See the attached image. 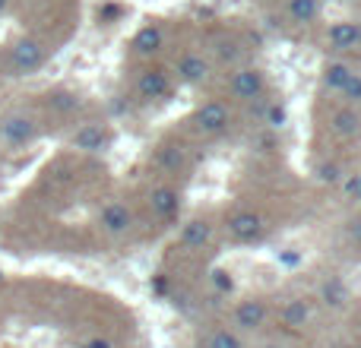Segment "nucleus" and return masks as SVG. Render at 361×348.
I'll list each match as a JSON object with an SVG mask.
<instances>
[{
  "instance_id": "1",
  "label": "nucleus",
  "mask_w": 361,
  "mask_h": 348,
  "mask_svg": "<svg viewBox=\"0 0 361 348\" xmlns=\"http://www.w3.org/2000/svg\"><path fill=\"white\" fill-rule=\"evenodd\" d=\"M38 137V120L32 118V114H6L4 120H0V139H4L6 146H29L32 139Z\"/></svg>"
},
{
  "instance_id": "2",
  "label": "nucleus",
  "mask_w": 361,
  "mask_h": 348,
  "mask_svg": "<svg viewBox=\"0 0 361 348\" xmlns=\"http://www.w3.org/2000/svg\"><path fill=\"white\" fill-rule=\"evenodd\" d=\"M44 63V44L38 38H19L10 48V70L16 76H25Z\"/></svg>"
},
{
  "instance_id": "3",
  "label": "nucleus",
  "mask_w": 361,
  "mask_h": 348,
  "mask_svg": "<svg viewBox=\"0 0 361 348\" xmlns=\"http://www.w3.org/2000/svg\"><path fill=\"white\" fill-rule=\"evenodd\" d=\"M263 86H267V82H263V73H260V70H254V67L235 70V73H231V80H228V92H231V99H238V101L260 99Z\"/></svg>"
},
{
  "instance_id": "4",
  "label": "nucleus",
  "mask_w": 361,
  "mask_h": 348,
  "mask_svg": "<svg viewBox=\"0 0 361 348\" xmlns=\"http://www.w3.org/2000/svg\"><path fill=\"white\" fill-rule=\"evenodd\" d=\"M99 225H102V231H105L108 237H124L127 231L133 228V212H130V206L127 203H108L105 209H102V216H99Z\"/></svg>"
},
{
  "instance_id": "5",
  "label": "nucleus",
  "mask_w": 361,
  "mask_h": 348,
  "mask_svg": "<svg viewBox=\"0 0 361 348\" xmlns=\"http://www.w3.org/2000/svg\"><path fill=\"white\" fill-rule=\"evenodd\" d=\"M193 124H197L200 133H206V137H216V133H222L225 127L231 124L228 105H225V101H206V105L197 111Z\"/></svg>"
},
{
  "instance_id": "6",
  "label": "nucleus",
  "mask_w": 361,
  "mask_h": 348,
  "mask_svg": "<svg viewBox=\"0 0 361 348\" xmlns=\"http://www.w3.org/2000/svg\"><path fill=\"white\" fill-rule=\"evenodd\" d=\"M267 317H269V307L257 298H247L235 307L231 323H235V330H241V333H257L263 323H267Z\"/></svg>"
},
{
  "instance_id": "7",
  "label": "nucleus",
  "mask_w": 361,
  "mask_h": 348,
  "mask_svg": "<svg viewBox=\"0 0 361 348\" xmlns=\"http://www.w3.org/2000/svg\"><path fill=\"white\" fill-rule=\"evenodd\" d=\"M137 92H140V99H146V101L169 99V95H171L169 73H165V70H146V73L137 80Z\"/></svg>"
},
{
  "instance_id": "8",
  "label": "nucleus",
  "mask_w": 361,
  "mask_h": 348,
  "mask_svg": "<svg viewBox=\"0 0 361 348\" xmlns=\"http://www.w3.org/2000/svg\"><path fill=\"white\" fill-rule=\"evenodd\" d=\"M228 231L238 241H254L263 231V218L257 216V212H235V216L228 218Z\"/></svg>"
},
{
  "instance_id": "9",
  "label": "nucleus",
  "mask_w": 361,
  "mask_h": 348,
  "mask_svg": "<svg viewBox=\"0 0 361 348\" xmlns=\"http://www.w3.org/2000/svg\"><path fill=\"white\" fill-rule=\"evenodd\" d=\"M178 76H180V82H187V86H203V82L209 80V63H206L200 54H184L178 61Z\"/></svg>"
},
{
  "instance_id": "10",
  "label": "nucleus",
  "mask_w": 361,
  "mask_h": 348,
  "mask_svg": "<svg viewBox=\"0 0 361 348\" xmlns=\"http://www.w3.org/2000/svg\"><path fill=\"white\" fill-rule=\"evenodd\" d=\"M73 146L82 152H102L108 146V130L102 124H86L73 133Z\"/></svg>"
},
{
  "instance_id": "11",
  "label": "nucleus",
  "mask_w": 361,
  "mask_h": 348,
  "mask_svg": "<svg viewBox=\"0 0 361 348\" xmlns=\"http://www.w3.org/2000/svg\"><path fill=\"white\" fill-rule=\"evenodd\" d=\"M149 206H152V212H156L159 218H171L178 212V206H180V197H178V190L175 187H156V190L149 193Z\"/></svg>"
},
{
  "instance_id": "12",
  "label": "nucleus",
  "mask_w": 361,
  "mask_h": 348,
  "mask_svg": "<svg viewBox=\"0 0 361 348\" xmlns=\"http://www.w3.org/2000/svg\"><path fill=\"white\" fill-rule=\"evenodd\" d=\"M326 38H330V44L333 48H358V42H361V29H358V23H333L330 25V32H326Z\"/></svg>"
},
{
  "instance_id": "13",
  "label": "nucleus",
  "mask_w": 361,
  "mask_h": 348,
  "mask_svg": "<svg viewBox=\"0 0 361 348\" xmlns=\"http://www.w3.org/2000/svg\"><path fill=\"white\" fill-rule=\"evenodd\" d=\"M352 76H355V70L343 61H333L324 67V82H326V89H333V92H343V89L349 86Z\"/></svg>"
},
{
  "instance_id": "14",
  "label": "nucleus",
  "mask_w": 361,
  "mask_h": 348,
  "mask_svg": "<svg viewBox=\"0 0 361 348\" xmlns=\"http://www.w3.org/2000/svg\"><path fill=\"white\" fill-rule=\"evenodd\" d=\"M165 35L159 25H143V29L133 35V48H137V54H156L159 48H162Z\"/></svg>"
},
{
  "instance_id": "15",
  "label": "nucleus",
  "mask_w": 361,
  "mask_h": 348,
  "mask_svg": "<svg viewBox=\"0 0 361 348\" xmlns=\"http://www.w3.org/2000/svg\"><path fill=\"white\" fill-rule=\"evenodd\" d=\"M286 13L292 23H311V19H317V13H320V0H288Z\"/></svg>"
},
{
  "instance_id": "16",
  "label": "nucleus",
  "mask_w": 361,
  "mask_h": 348,
  "mask_svg": "<svg viewBox=\"0 0 361 348\" xmlns=\"http://www.w3.org/2000/svg\"><path fill=\"white\" fill-rule=\"evenodd\" d=\"M333 130H336L339 137H355L361 130V118L352 111V108H343V111L333 114Z\"/></svg>"
},
{
  "instance_id": "17",
  "label": "nucleus",
  "mask_w": 361,
  "mask_h": 348,
  "mask_svg": "<svg viewBox=\"0 0 361 348\" xmlns=\"http://www.w3.org/2000/svg\"><path fill=\"white\" fill-rule=\"evenodd\" d=\"M206 241H209V225H206L203 218H197V222L180 228V244H187V247H203Z\"/></svg>"
},
{
  "instance_id": "18",
  "label": "nucleus",
  "mask_w": 361,
  "mask_h": 348,
  "mask_svg": "<svg viewBox=\"0 0 361 348\" xmlns=\"http://www.w3.org/2000/svg\"><path fill=\"white\" fill-rule=\"evenodd\" d=\"M320 298H324L326 307H343L345 298H349V288H345L339 279H330L324 288H320Z\"/></svg>"
},
{
  "instance_id": "19",
  "label": "nucleus",
  "mask_w": 361,
  "mask_h": 348,
  "mask_svg": "<svg viewBox=\"0 0 361 348\" xmlns=\"http://www.w3.org/2000/svg\"><path fill=\"white\" fill-rule=\"evenodd\" d=\"M307 317H311V311H307L305 301H288L286 311H282V323L286 326H305Z\"/></svg>"
},
{
  "instance_id": "20",
  "label": "nucleus",
  "mask_w": 361,
  "mask_h": 348,
  "mask_svg": "<svg viewBox=\"0 0 361 348\" xmlns=\"http://www.w3.org/2000/svg\"><path fill=\"white\" fill-rule=\"evenodd\" d=\"M206 345H209V348H244L241 336H238L235 330H216Z\"/></svg>"
},
{
  "instance_id": "21",
  "label": "nucleus",
  "mask_w": 361,
  "mask_h": 348,
  "mask_svg": "<svg viewBox=\"0 0 361 348\" xmlns=\"http://www.w3.org/2000/svg\"><path fill=\"white\" fill-rule=\"evenodd\" d=\"M216 54H219V61H235V57H241V48H238V42L235 38H219L216 42Z\"/></svg>"
},
{
  "instance_id": "22",
  "label": "nucleus",
  "mask_w": 361,
  "mask_h": 348,
  "mask_svg": "<svg viewBox=\"0 0 361 348\" xmlns=\"http://www.w3.org/2000/svg\"><path fill=\"white\" fill-rule=\"evenodd\" d=\"M339 95H343V99L349 101V105H361V73L352 76V80H349V86H345Z\"/></svg>"
},
{
  "instance_id": "23",
  "label": "nucleus",
  "mask_w": 361,
  "mask_h": 348,
  "mask_svg": "<svg viewBox=\"0 0 361 348\" xmlns=\"http://www.w3.org/2000/svg\"><path fill=\"white\" fill-rule=\"evenodd\" d=\"M317 180H324V184H336V180H343V168H339L336 162H326L317 168Z\"/></svg>"
},
{
  "instance_id": "24",
  "label": "nucleus",
  "mask_w": 361,
  "mask_h": 348,
  "mask_svg": "<svg viewBox=\"0 0 361 348\" xmlns=\"http://www.w3.org/2000/svg\"><path fill=\"white\" fill-rule=\"evenodd\" d=\"M159 165H165V168H178V165H180V149H175V146H165V149L159 152Z\"/></svg>"
},
{
  "instance_id": "25",
  "label": "nucleus",
  "mask_w": 361,
  "mask_h": 348,
  "mask_svg": "<svg viewBox=\"0 0 361 348\" xmlns=\"http://www.w3.org/2000/svg\"><path fill=\"white\" fill-rule=\"evenodd\" d=\"M51 105H54L57 111H73L80 101H76L73 95H63V92H61V95H54V99H51Z\"/></svg>"
},
{
  "instance_id": "26",
  "label": "nucleus",
  "mask_w": 361,
  "mask_h": 348,
  "mask_svg": "<svg viewBox=\"0 0 361 348\" xmlns=\"http://www.w3.org/2000/svg\"><path fill=\"white\" fill-rule=\"evenodd\" d=\"M263 118H267V124H269V127H282V120H286V114H282V108H279V105H269Z\"/></svg>"
},
{
  "instance_id": "27",
  "label": "nucleus",
  "mask_w": 361,
  "mask_h": 348,
  "mask_svg": "<svg viewBox=\"0 0 361 348\" xmlns=\"http://www.w3.org/2000/svg\"><path fill=\"white\" fill-rule=\"evenodd\" d=\"M349 197L355 199V203H361V174H355V178L349 180Z\"/></svg>"
},
{
  "instance_id": "28",
  "label": "nucleus",
  "mask_w": 361,
  "mask_h": 348,
  "mask_svg": "<svg viewBox=\"0 0 361 348\" xmlns=\"http://www.w3.org/2000/svg\"><path fill=\"white\" fill-rule=\"evenodd\" d=\"M86 348H111V345H108V342H89Z\"/></svg>"
},
{
  "instance_id": "29",
  "label": "nucleus",
  "mask_w": 361,
  "mask_h": 348,
  "mask_svg": "<svg viewBox=\"0 0 361 348\" xmlns=\"http://www.w3.org/2000/svg\"><path fill=\"white\" fill-rule=\"evenodd\" d=\"M352 231H355V237L361 241V222H355V228H352Z\"/></svg>"
},
{
  "instance_id": "30",
  "label": "nucleus",
  "mask_w": 361,
  "mask_h": 348,
  "mask_svg": "<svg viewBox=\"0 0 361 348\" xmlns=\"http://www.w3.org/2000/svg\"><path fill=\"white\" fill-rule=\"evenodd\" d=\"M6 4H10V0H0V10H6Z\"/></svg>"
},
{
  "instance_id": "31",
  "label": "nucleus",
  "mask_w": 361,
  "mask_h": 348,
  "mask_svg": "<svg viewBox=\"0 0 361 348\" xmlns=\"http://www.w3.org/2000/svg\"><path fill=\"white\" fill-rule=\"evenodd\" d=\"M269 348H279V345H269Z\"/></svg>"
},
{
  "instance_id": "32",
  "label": "nucleus",
  "mask_w": 361,
  "mask_h": 348,
  "mask_svg": "<svg viewBox=\"0 0 361 348\" xmlns=\"http://www.w3.org/2000/svg\"><path fill=\"white\" fill-rule=\"evenodd\" d=\"M200 348H209V345H200Z\"/></svg>"
},
{
  "instance_id": "33",
  "label": "nucleus",
  "mask_w": 361,
  "mask_h": 348,
  "mask_svg": "<svg viewBox=\"0 0 361 348\" xmlns=\"http://www.w3.org/2000/svg\"><path fill=\"white\" fill-rule=\"evenodd\" d=\"M0 279H4V275H0Z\"/></svg>"
}]
</instances>
